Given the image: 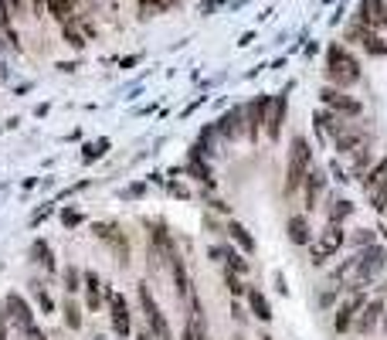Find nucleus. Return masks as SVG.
<instances>
[{
  "instance_id": "f257e3e1",
  "label": "nucleus",
  "mask_w": 387,
  "mask_h": 340,
  "mask_svg": "<svg viewBox=\"0 0 387 340\" xmlns=\"http://www.w3.org/2000/svg\"><path fill=\"white\" fill-rule=\"evenodd\" d=\"M384 265H387V248L384 245H367V248H360L356 252V269H354V279L343 286L347 293H364L367 286H371L374 279L384 272Z\"/></svg>"
},
{
  "instance_id": "f03ea898",
  "label": "nucleus",
  "mask_w": 387,
  "mask_h": 340,
  "mask_svg": "<svg viewBox=\"0 0 387 340\" xmlns=\"http://www.w3.org/2000/svg\"><path fill=\"white\" fill-rule=\"evenodd\" d=\"M312 170V147L306 137H293L289 143V156H285V181H282V191L285 194H295L302 181H306V174Z\"/></svg>"
},
{
  "instance_id": "7ed1b4c3",
  "label": "nucleus",
  "mask_w": 387,
  "mask_h": 340,
  "mask_svg": "<svg viewBox=\"0 0 387 340\" xmlns=\"http://www.w3.org/2000/svg\"><path fill=\"white\" fill-rule=\"evenodd\" d=\"M326 78L333 89H350L360 82V62L343 45L326 48Z\"/></svg>"
},
{
  "instance_id": "20e7f679",
  "label": "nucleus",
  "mask_w": 387,
  "mask_h": 340,
  "mask_svg": "<svg viewBox=\"0 0 387 340\" xmlns=\"http://www.w3.org/2000/svg\"><path fill=\"white\" fill-rule=\"evenodd\" d=\"M347 245V228L343 225H326L323 232L312 238V245H310V262L312 265H323L329 262L340 248Z\"/></svg>"
},
{
  "instance_id": "39448f33",
  "label": "nucleus",
  "mask_w": 387,
  "mask_h": 340,
  "mask_svg": "<svg viewBox=\"0 0 387 340\" xmlns=\"http://www.w3.org/2000/svg\"><path fill=\"white\" fill-rule=\"evenodd\" d=\"M140 307H143V317H146V324H150V334H153V340H177L173 337L170 324H167V313L160 309V303L153 299V293H150V282H140Z\"/></svg>"
},
{
  "instance_id": "423d86ee",
  "label": "nucleus",
  "mask_w": 387,
  "mask_h": 340,
  "mask_svg": "<svg viewBox=\"0 0 387 340\" xmlns=\"http://www.w3.org/2000/svg\"><path fill=\"white\" fill-rule=\"evenodd\" d=\"M106 303H109V320H112V330L116 337H129L133 334V317H129V303L119 289H109L106 293Z\"/></svg>"
},
{
  "instance_id": "0eeeda50",
  "label": "nucleus",
  "mask_w": 387,
  "mask_h": 340,
  "mask_svg": "<svg viewBox=\"0 0 387 340\" xmlns=\"http://www.w3.org/2000/svg\"><path fill=\"white\" fill-rule=\"evenodd\" d=\"M367 299H371L367 293H350V296H347V299L340 303V307L333 309V330H337L340 337L347 334V330H354L356 313L364 309V303H367Z\"/></svg>"
},
{
  "instance_id": "6e6552de",
  "label": "nucleus",
  "mask_w": 387,
  "mask_h": 340,
  "mask_svg": "<svg viewBox=\"0 0 387 340\" xmlns=\"http://www.w3.org/2000/svg\"><path fill=\"white\" fill-rule=\"evenodd\" d=\"M268 106H272V95H255L245 106V133L251 143H258L265 129V119H268Z\"/></svg>"
},
{
  "instance_id": "1a4fd4ad",
  "label": "nucleus",
  "mask_w": 387,
  "mask_h": 340,
  "mask_svg": "<svg viewBox=\"0 0 387 340\" xmlns=\"http://www.w3.org/2000/svg\"><path fill=\"white\" fill-rule=\"evenodd\" d=\"M293 89V85H289ZM289 89H282L279 95H272V106H268V119H265V137L276 139L282 137V126H285V116H289Z\"/></svg>"
},
{
  "instance_id": "9d476101",
  "label": "nucleus",
  "mask_w": 387,
  "mask_h": 340,
  "mask_svg": "<svg viewBox=\"0 0 387 340\" xmlns=\"http://www.w3.org/2000/svg\"><path fill=\"white\" fill-rule=\"evenodd\" d=\"M347 41H356L367 55H377V58L387 55V41L377 31H371L367 24H360V21H354V28H347Z\"/></svg>"
},
{
  "instance_id": "9b49d317",
  "label": "nucleus",
  "mask_w": 387,
  "mask_h": 340,
  "mask_svg": "<svg viewBox=\"0 0 387 340\" xmlns=\"http://www.w3.org/2000/svg\"><path fill=\"white\" fill-rule=\"evenodd\" d=\"M320 99H323L326 109H333V112H337V116H343V119H354V116H360V112H364V106H360L356 99L343 95V89H333V85H326L323 92H320Z\"/></svg>"
},
{
  "instance_id": "f8f14e48",
  "label": "nucleus",
  "mask_w": 387,
  "mask_h": 340,
  "mask_svg": "<svg viewBox=\"0 0 387 340\" xmlns=\"http://www.w3.org/2000/svg\"><path fill=\"white\" fill-rule=\"evenodd\" d=\"M4 313H7V320H11L17 330H28V326L34 324V309H31V303H28L21 293H7V296H4Z\"/></svg>"
},
{
  "instance_id": "ddd939ff",
  "label": "nucleus",
  "mask_w": 387,
  "mask_h": 340,
  "mask_svg": "<svg viewBox=\"0 0 387 340\" xmlns=\"http://www.w3.org/2000/svg\"><path fill=\"white\" fill-rule=\"evenodd\" d=\"M371 143V133L364 129V126H354V123H343V129L333 137V147H337V154H354L360 147H367Z\"/></svg>"
},
{
  "instance_id": "4468645a",
  "label": "nucleus",
  "mask_w": 387,
  "mask_h": 340,
  "mask_svg": "<svg viewBox=\"0 0 387 340\" xmlns=\"http://www.w3.org/2000/svg\"><path fill=\"white\" fill-rule=\"evenodd\" d=\"M381 320H384V303L377 299V296H371L367 303H364V309L356 313V324H354V330L360 334V337H371L374 330L381 326Z\"/></svg>"
},
{
  "instance_id": "2eb2a0df",
  "label": "nucleus",
  "mask_w": 387,
  "mask_h": 340,
  "mask_svg": "<svg viewBox=\"0 0 387 340\" xmlns=\"http://www.w3.org/2000/svg\"><path fill=\"white\" fill-rule=\"evenodd\" d=\"M95 235H99V238H106L109 245H112L116 262L129 265V242H126V235L119 232V225H116V221H102V225H95Z\"/></svg>"
},
{
  "instance_id": "dca6fc26",
  "label": "nucleus",
  "mask_w": 387,
  "mask_h": 340,
  "mask_svg": "<svg viewBox=\"0 0 387 340\" xmlns=\"http://www.w3.org/2000/svg\"><path fill=\"white\" fill-rule=\"evenodd\" d=\"M356 21L367 24L371 31L387 28V4L384 0H360V7H356Z\"/></svg>"
},
{
  "instance_id": "f3484780",
  "label": "nucleus",
  "mask_w": 387,
  "mask_h": 340,
  "mask_svg": "<svg viewBox=\"0 0 387 340\" xmlns=\"http://www.w3.org/2000/svg\"><path fill=\"white\" fill-rule=\"evenodd\" d=\"M326 191V170L323 167H312L310 174H306V181H302V198H306V211H312L316 208V201H320V194Z\"/></svg>"
},
{
  "instance_id": "a211bd4d",
  "label": "nucleus",
  "mask_w": 387,
  "mask_h": 340,
  "mask_svg": "<svg viewBox=\"0 0 387 340\" xmlns=\"http://www.w3.org/2000/svg\"><path fill=\"white\" fill-rule=\"evenodd\" d=\"M285 235L293 245H312V225L306 215H289L285 221Z\"/></svg>"
},
{
  "instance_id": "6ab92c4d",
  "label": "nucleus",
  "mask_w": 387,
  "mask_h": 340,
  "mask_svg": "<svg viewBox=\"0 0 387 340\" xmlns=\"http://www.w3.org/2000/svg\"><path fill=\"white\" fill-rule=\"evenodd\" d=\"M82 289H85V307L89 309H99V303L106 299V286H102V279L99 272H85V282H82Z\"/></svg>"
},
{
  "instance_id": "aec40b11",
  "label": "nucleus",
  "mask_w": 387,
  "mask_h": 340,
  "mask_svg": "<svg viewBox=\"0 0 387 340\" xmlns=\"http://www.w3.org/2000/svg\"><path fill=\"white\" fill-rule=\"evenodd\" d=\"M248 309H251V317L255 320H262V324H268L272 320V307H268V299H265V293L258 289V286H248Z\"/></svg>"
},
{
  "instance_id": "412c9836",
  "label": "nucleus",
  "mask_w": 387,
  "mask_h": 340,
  "mask_svg": "<svg viewBox=\"0 0 387 340\" xmlns=\"http://www.w3.org/2000/svg\"><path fill=\"white\" fill-rule=\"evenodd\" d=\"M241 129H245V109H231V112H224L221 123H217V133H221L224 139H234Z\"/></svg>"
},
{
  "instance_id": "4be33fe9",
  "label": "nucleus",
  "mask_w": 387,
  "mask_h": 340,
  "mask_svg": "<svg viewBox=\"0 0 387 340\" xmlns=\"http://www.w3.org/2000/svg\"><path fill=\"white\" fill-rule=\"evenodd\" d=\"M170 269H173V282H177V299H187L190 296V279H187V262L184 255H170Z\"/></svg>"
},
{
  "instance_id": "5701e85b",
  "label": "nucleus",
  "mask_w": 387,
  "mask_h": 340,
  "mask_svg": "<svg viewBox=\"0 0 387 340\" xmlns=\"http://www.w3.org/2000/svg\"><path fill=\"white\" fill-rule=\"evenodd\" d=\"M28 286H31V296L34 299H38V307H41V313H55V299H51V293H48V286L45 282H41V279H31V282H28Z\"/></svg>"
},
{
  "instance_id": "b1692460",
  "label": "nucleus",
  "mask_w": 387,
  "mask_h": 340,
  "mask_svg": "<svg viewBox=\"0 0 387 340\" xmlns=\"http://www.w3.org/2000/svg\"><path fill=\"white\" fill-rule=\"evenodd\" d=\"M384 177H387V156H381V160H377V164H374V167L360 177V184H364V191H374V187L381 184Z\"/></svg>"
},
{
  "instance_id": "393cba45",
  "label": "nucleus",
  "mask_w": 387,
  "mask_h": 340,
  "mask_svg": "<svg viewBox=\"0 0 387 340\" xmlns=\"http://www.w3.org/2000/svg\"><path fill=\"white\" fill-rule=\"evenodd\" d=\"M31 259L38 265H45L48 272H55V255H51V245H48L45 238H38V242L31 245Z\"/></svg>"
},
{
  "instance_id": "a878e982",
  "label": "nucleus",
  "mask_w": 387,
  "mask_h": 340,
  "mask_svg": "<svg viewBox=\"0 0 387 340\" xmlns=\"http://www.w3.org/2000/svg\"><path fill=\"white\" fill-rule=\"evenodd\" d=\"M374 160V150H371V143L367 147H360V150H354V167H350V177H364L367 174V164Z\"/></svg>"
},
{
  "instance_id": "bb28decb",
  "label": "nucleus",
  "mask_w": 387,
  "mask_h": 340,
  "mask_svg": "<svg viewBox=\"0 0 387 340\" xmlns=\"http://www.w3.org/2000/svg\"><path fill=\"white\" fill-rule=\"evenodd\" d=\"M228 235H231V242H238V245H241V252H248V255L255 252V238L248 235L245 225H238V221H231V225H228Z\"/></svg>"
},
{
  "instance_id": "cd10ccee",
  "label": "nucleus",
  "mask_w": 387,
  "mask_h": 340,
  "mask_svg": "<svg viewBox=\"0 0 387 340\" xmlns=\"http://www.w3.org/2000/svg\"><path fill=\"white\" fill-rule=\"evenodd\" d=\"M354 211H356L354 201H347V198H333V208H329V225H340V221H347Z\"/></svg>"
},
{
  "instance_id": "c85d7f7f",
  "label": "nucleus",
  "mask_w": 387,
  "mask_h": 340,
  "mask_svg": "<svg viewBox=\"0 0 387 340\" xmlns=\"http://www.w3.org/2000/svg\"><path fill=\"white\" fill-rule=\"evenodd\" d=\"M62 320H65V326H68V330H82V309L75 307V299H65Z\"/></svg>"
},
{
  "instance_id": "c756f323",
  "label": "nucleus",
  "mask_w": 387,
  "mask_h": 340,
  "mask_svg": "<svg viewBox=\"0 0 387 340\" xmlns=\"http://www.w3.org/2000/svg\"><path fill=\"white\" fill-rule=\"evenodd\" d=\"M367 194H371V208H374V211H377V215H387V177L374 187V191H367Z\"/></svg>"
},
{
  "instance_id": "7c9ffc66",
  "label": "nucleus",
  "mask_w": 387,
  "mask_h": 340,
  "mask_svg": "<svg viewBox=\"0 0 387 340\" xmlns=\"http://www.w3.org/2000/svg\"><path fill=\"white\" fill-rule=\"evenodd\" d=\"M224 262H228V269H231L234 276H245L248 272V259L241 252H234V248H224Z\"/></svg>"
},
{
  "instance_id": "2f4dec72",
  "label": "nucleus",
  "mask_w": 387,
  "mask_h": 340,
  "mask_svg": "<svg viewBox=\"0 0 387 340\" xmlns=\"http://www.w3.org/2000/svg\"><path fill=\"white\" fill-rule=\"evenodd\" d=\"M62 31H65V45H72L75 51H82L85 48V34L75 28V21H68V24H62Z\"/></svg>"
},
{
  "instance_id": "473e14b6",
  "label": "nucleus",
  "mask_w": 387,
  "mask_h": 340,
  "mask_svg": "<svg viewBox=\"0 0 387 340\" xmlns=\"http://www.w3.org/2000/svg\"><path fill=\"white\" fill-rule=\"evenodd\" d=\"M82 282H85V272H78L75 265H68V269H65V289H68V293H78Z\"/></svg>"
},
{
  "instance_id": "72a5a7b5",
  "label": "nucleus",
  "mask_w": 387,
  "mask_h": 340,
  "mask_svg": "<svg viewBox=\"0 0 387 340\" xmlns=\"http://www.w3.org/2000/svg\"><path fill=\"white\" fill-rule=\"evenodd\" d=\"M224 282H228V289H231V296H234V299L248 293V286H245V282H241V276H234L231 269H224Z\"/></svg>"
},
{
  "instance_id": "f704fd0d",
  "label": "nucleus",
  "mask_w": 387,
  "mask_h": 340,
  "mask_svg": "<svg viewBox=\"0 0 387 340\" xmlns=\"http://www.w3.org/2000/svg\"><path fill=\"white\" fill-rule=\"evenodd\" d=\"M109 150V139H99V143H89V147H85V156H82V160H85V164H92L95 156H102Z\"/></svg>"
},
{
  "instance_id": "c9c22d12",
  "label": "nucleus",
  "mask_w": 387,
  "mask_h": 340,
  "mask_svg": "<svg viewBox=\"0 0 387 340\" xmlns=\"http://www.w3.org/2000/svg\"><path fill=\"white\" fill-rule=\"evenodd\" d=\"M21 334H24V337H28V340H48V337H45V330H41V326H38V324H31V326H28V330H21Z\"/></svg>"
},
{
  "instance_id": "e433bc0d",
  "label": "nucleus",
  "mask_w": 387,
  "mask_h": 340,
  "mask_svg": "<svg viewBox=\"0 0 387 340\" xmlns=\"http://www.w3.org/2000/svg\"><path fill=\"white\" fill-rule=\"evenodd\" d=\"M62 221H65V225H68V228H72V225H78V221H82V215H78V211H65V215H62Z\"/></svg>"
},
{
  "instance_id": "4c0bfd02",
  "label": "nucleus",
  "mask_w": 387,
  "mask_h": 340,
  "mask_svg": "<svg viewBox=\"0 0 387 340\" xmlns=\"http://www.w3.org/2000/svg\"><path fill=\"white\" fill-rule=\"evenodd\" d=\"M173 4H180V0H153V11H170Z\"/></svg>"
},
{
  "instance_id": "58836bf2",
  "label": "nucleus",
  "mask_w": 387,
  "mask_h": 340,
  "mask_svg": "<svg viewBox=\"0 0 387 340\" xmlns=\"http://www.w3.org/2000/svg\"><path fill=\"white\" fill-rule=\"evenodd\" d=\"M7 324H11L7 313H0V340H7Z\"/></svg>"
},
{
  "instance_id": "ea45409f",
  "label": "nucleus",
  "mask_w": 387,
  "mask_h": 340,
  "mask_svg": "<svg viewBox=\"0 0 387 340\" xmlns=\"http://www.w3.org/2000/svg\"><path fill=\"white\" fill-rule=\"evenodd\" d=\"M150 11H153V0H140V14L150 17Z\"/></svg>"
},
{
  "instance_id": "a19ab883",
  "label": "nucleus",
  "mask_w": 387,
  "mask_h": 340,
  "mask_svg": "<svg viewBox=\"0 0 387 340\" xmlns=\"http://www.w3.org/2000/svg\"><path fill=\"white\" fill-rule=\"evenodd\" d=\"M180 340H197V334H194V326L184 324V334H180Z\"/></svg>"
},
{
  "instance_id": "79ce46f5",
  "label": "nucleus",
  "mask_w": 387,
  "mask_h": 340,
  "mask_svg": "<svg viewBox=\"0 0 387 340\" xmlns=\"http://www.w3.org/2000/svg\"><path fill=\"white\" fill-rule=\"evenodd\" d=\"M7 4H11V11H17V14L24 11V0H7Z\"/></svg>"
},
{
  "instance_id": "37998d69",
  "label": "nucleus",
  "mask_w": 387,
  "mask_h": 340,
  "mask_svg": "<svg viewBox=\"0 0 387 340\" xmlns=\"http://www.w3.org/2000/svg\"><path fill=\"white\" fill-rule=\"evenodd\" d=\"M133 340H153V334H136Z\"/></svg>"
},
{
  "instance_id": "c03bdc74",
  "label": "nucleus",
  "mask_w": 387,
  "mask_h": 340,
  "mask_svg": "<svg viewBox=\"0 0 387 340\" xmlns=\"http://www.w3.org/2000/svg\"><path fill=\"white\" fill-rule=\"evenodd\" d=\"M381 326H384V330H387V307H384V320H381Z\"/></svg>"
},
{
  "instance_id": "a18cd8bd",
  "label": "nucleus",
  "mask_w": 387,
  "mask_h": 340,
  "mask_svg": "<svg viewBox=\"0 0 387 340\" xmlns=\"http://www.w3.org/2000/svg\"><path fill=\"white\" fill-rule=\"evenodd\" d=\"M92 340H109V337H102V334H95V337Z\"/></svg>"
},
{
  "instance_id": "49530a36",
  "label": "nucleus",
  "mask_w": 387,
  "mask_h": 340,
  "mask_svg": "<svg viewBox=\"0 0 387 340\" xmlns=\"http://www.w3.org/2000/svg\"><path fill=\"white\" fill-rule=\"evenodd\" d=\"M262 340H272V337H268V334H262Z\"/></svg>"
},
{
  "instance_id": "de8ad7c7",
  "label": "nucleus",
  "mask_w": 387,
  "mask_h": 340,
  "mask_svg": "<svg viewBox=\"0 0 387 340\" xmlns=\"http://www.w3.org/2000/svg\"><path fill=\"white\" fill-rule=\"evenodd\" d=\"M0 78H4V65H0Z\"/></svg>"
}]
</instances>
